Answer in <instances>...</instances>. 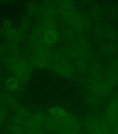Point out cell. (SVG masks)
I'll return each mask as SVG.
<instances>
[{"label":"cell","mask_w":118,"mask_h":134,"mask_svg":"<svg viewBox=\"0 0 118 134\" xmlns=\"http://www.w3.org/2000/svg\"><path fill=\"white\" fill-rule=\"evenodd\" d=\"M8 66L13 73L14 77L20 81L26 80L31 75V66L24 59L19 57H11L8 61Z\"/></svg>","instance_id":"obj_1"},{"label":"cell","mask_w":118,"mask_h":134,"mask_svg":"<svg viewBox=\"0 0 118 134\" xmlns=\"http://www.w3.org/2000/svg\"><path fill=\"white\" fill-rule=\"evenodd\" d=\"M50 66L52 67L55 73L64 77H70L72 75V66L63 57L53 55Z\"/></svg>","instance_id":"obj_2"},{"label":"cell","mask_w":118,"mask_h":134,"mask_svg":"<svg viewBox=\"0 0 118 134\" xmlns=\"http://www.w3.org/2000/svg\"><path fill=\"white\" fill-rule=\"evenodd\" d=\"M53 55L46 48L36 49L31 57V62L35 66L47 67L51 66Z\"/></svg>","instance_id":"obj_3"},{"label":"cell","mask_w":118,"mask_h":134,"mask_svg":"<svg viewBox=\"0 0 118 134\" xmlns=\"http://www.w3.org/2000/svg\"><path fill=\"white\" fill-rule=\"evenodd\" d=\"M6 88L11 91H16L20 86V81L15 77H9L5 80Z\"/></svg>","instance_id":"obj_4"},{"label":"cell","mask_w":118,"mask_h":134,"mask_svg":"<svg viewBox=\"0 0 118 134\" xmlns=\"http://www.w3.org/2000/svg\"><path fill=\"white\" fill-rule=\"evenodd\" d=\"M49 116L54 117V118H59L60 117H63L67 113V112L63 110V108H60L59 107H54L49 110Z\"/></svg>","instance_id":"obj_5"},{"label":"cell","mask_w":118,"mask_h":134,"mask_svg":"<svg viewBox=\"0 0 118 134\" xmlns=\"http://www.w3.org/2000/svg\"><path fill=\"white\" fill-rule=\"evenodd\" d=\"M6 105L3 104L2 103H0V122L2 123L5 121L6 117H7V109Z\"/></svg>","instance_id":"obj_6"},{"label":"cell","mask_w":118,"mask_h":134,"mask_svg":"<svg viewBox=\"0 0 118 134\" xmlns=\"http://www.w3.org/2000/svg\"><path fill=\"white\" fill-rule=\"evenodd\" d=\"M60 134H77L76 131H66L60 133Z\"/></svg>","instance_id":"obj_7"}]
</instances>
